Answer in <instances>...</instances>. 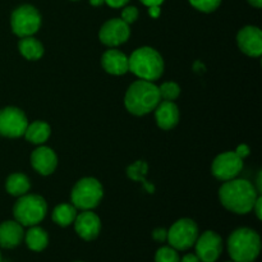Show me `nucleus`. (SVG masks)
I'll return each mask as SVG.
<instances>
[{"instance_id":"4","label":"nucleus","mask_w":262,"mask_h":262,"mask_svg":"<svg viewBox=\"0 0 262 262\" xmlns=\"http://www.w3.org/2000/svg\"><path fill=\"white\" fill-rule=\"evenodd\" d=\"M128 59H129V72H132L140 79L154 82L163 76V56L150 46L136 49Z\"/></svg>"},{"instance_id":"22","label":"nucleus","mask_w":262,"mask_h":262,"mask_svg":"<svg viewBox=\"0 0 262 262\" xmlns=\"http://www.w3.org/2000/svg\"><path fill=\"white\" fill-rule=\"evenodd\" d=\"M5 188H7L8 193L12 194V196L20 197L23 194L28 193V191H30V179L23 173H13L7 178Z\"/></svg>"},{"instance_id":"13","label":"nucleus","mask_w":262,"mask_h":262,"mask_svg":"<svg viewBox=\"0 0 262 262\" xmlns=\"http://www.w3.org/2000/svg\"><path fill=\"white\" fill-rule=\"evenodd\" d=\"M74 230L83 241H94L101 232V220L91 210H83L74 219Z\"/></svg>"},{"instance_id":"14","label":"nucleus","mask_w":262,"mask_h":262,"mask_svg":"<svg viewBox=\"0 0 262 262\" xmlns=\"http://www.w3.org/2000/svg\"><path fill=\"white\" fill-rule=\"evenodd\" d=\"M237 42L241 51L248 56L257 58L262 54V32L256 26H246L238 32Z\"/></svg>"},{"instance_id":"7","label":"nucleus","mask_w":262,"mask_h":262,"mask_svg":"<svg viewBox=\"0 0 262 262\" xmlns=\"http://www.w3.org/2000/svg\"><path fill=\"white\" fill-rule=\"evenodd\" d=\"M10 26L18 37L33 36L41 27V14L33 5L25 4L13 10Z\"/></svg>"},{"instance_id":"18","label":"nucleus","mask_w":262,"mask_h":262,"mask_svg":"<svg viewBox=\"0 0 262 262\" xmlns=\"http://www.w3.org/2000/svg\"><path fill=\"white\" fill-rule=\"evenodd\" d=\"M156 124L164 130H170L178 124L179 109L174 101L163 100L155 107Z\"/></svg>"},{"instance_id":"21","label":"nucleus","mask_w":262,"mask_h":262,"mask_svg":"<svg viewBox=\"0 0 262 262\" xmlns=\"http://www.w3.org/2000/svg\"><path fill=\"white\" fill-rule=\"evenodd\" d=\"M18 49L27 60H38L43 55L42 43L33 36L20 37L19 42H18Z\"/></svg>"},{"instance_id":"11","label":"nucleus","mask_w":262,"mask_h":262,"mask_svg":"<svg viewBox=\"0 0 262 262\" xmlns=\"http://www.w3.org/2000/svg\"><path fill=\"white\" fill-rule=\"evenodd\" d=\"M196 255L201 262H216L223 252V239L217 233L206 230L199 234L196 243Z\"/></svg>"},{"instance_id":"37","label":"nucleus","mask_w":262,"mask_h":262,"mask_svg":"<svg viewBox=\"0 0 262 262\" xmlns=\"http://www.w3.org/2000/svg\"><path fill=\"white\" fill-rule=\"evenodd\" d=\"M0 262H2V252H0Z\"/></svg>"},{"instance_id":"34","label":"nucleus","mask_w":262,"mask_h":262,"mask_svg":"<svg viewBox=\"0 0 262 262\" xmlns=\"http://www.w3.org/2000/svg\"><path fill=\"white\" fill-rule=\"evenodd\" d=\"M140 2L146 7H154V5H161L164 0H140Z\"/></svg>"},{"instance_id":"31","label":"nucleus","mask_w":262,"mask_h":262,"mask_svg":"<svg viewBox=\"0 0 262 262\" xmlns=\"http://www.w3.org/2000/svg\"><path fill=\"white\" fill-rule=\"evenodd\" d=\"M261 206H262V199H261V196H258V197H257V200H256L255 205H253V209H252V210H255L256 216H257V219H260V220L262 219Z\"/></svg>"},{"instance_id":"28","label":"nucleus","mask_w":262,"mask_h":262,"mask_svg":"<svg viewBox=\"0 0 262 262\" xmlns=\"http://www.w3.org/2000/svg\"><path fill=\"white\" fill-rule=\"evenodd\" d=\"M152 237L158 242H164V241H166V237H168V230H165L164 228H158V229L154 230Z\"/></svg>"},{"instance_id":"20","label":"nucleus","mask_w":262,"mask_h":262,"mask_svg":"<svg viewBox=\"0 0 262 262\" xmlns=\"http://www.w3.org/2000/svg\"><path fill=\"white\" fill-rule=\"evenodd\" d=\"M51 133V128L48 123L41 122V120H36L33 123H28L27 129L25 132L26 140L30 141L31 143L35 145H42L49 140Z\"/></svg>"},{"instance_id":"26","label":"nucleus","mask_w":262,"mask_h":262,"mask_svg":"<svg viewBox=\"0 0 262 262\" xmlns=\"http://www.w3.org/2000/svg\"><path fill=\"white\" fill-rule=\"evenodd\" d=\"M193 8L204 13H211L219 8L222 0H188Z\"/></svg>"},{"instance_id":"24","label":"nucleus","mask_w":262,"mask_h":262,"mask_svg":"<svg viewBox=\"0 0 262 262\" xmlns=\"http://www.w3.org/2000/svg\"><path fill=\"white\" fill-rule=\"evenodd\" d=\"M159 92H160L161 100H166V101H174L181 95V87L176 82H164L160 87H159Z\"/></svg>"},{"instance_id":"16","label":"nucleus","mask_w":262,"mask_h":262,"mask_svg":"<svg viewBox=\"0 0 262 262\" xmlns=\"http://www.w3.org/2000/svg\"><path fill=\"white\" fill-rule=\"evenodd\" d=\"M101 66L105 72L113 76H122L129 71V59L117 49H109L102 54Z\"/></svg>"},{"instance_id":"2","label":"nucleus","mask_w":262,"mask_h":262,"mask_svg":"<svg viewBox=\"0 0 262 262\" xmlns=\"http://www.w3.org/2000/svg\"><path fill=\"white\" fill-rule=\"evenodd\" d=\"M161 101L159 87L154 82L138 79L128 87L124 97V105L133 115H146L155 110Z\"/></svg>"},{"instance_id":"33","label":"nucleus","mask_w":262,"mask_h":262,"mask_svg":"<svg viewBox=\"0 0 262 262\" xmlns=\"http://www.w3.org/2000/svg\"><path fill=\"white\" fill-rule=\"evenodd\" d=\"M161 9L160 5H154V7H148V14L151 15L152 18H158L160 15Z\"/></svg>"},{"instance_id":"6","label":"nucleus","mask_w":262,"mask_h":262,"mask_svg":"<svg viewBox=\"0 0 262 262\" xmlns=\"http://www.w3.org/2000/svg\"><path fill=\"white\" fill-rule=\"evenodd\" d=\"M104 197V189L97 179L87 177L79 179L71 193L72 205L79 210H92L97 207Z\"/></svg>"},{"instance_id":"23","label":"nucleus","mask_w":262,"mask_h":262,"mask_svg":"<svg viewBox=\"0 0 262 262\" xmlns=\"http://www.w3.org/2000/svg\"><path fill=\"white\" fill-rule=\"evenodd\" d=\"M77 209L72 204H60L54 209L51 217L55 224L59 227H69L74 223V219L77 216Z\"/></svg>"},{"instance_id":"3","label":"nucleus","mask_w":262,"mask_h":262,"mask_svg":"<svg viewBox=\"0 0 262 262\" xmlns=\"http://www.w3.org/2000/svg\"><path fill=\"white\" fill-rule=\"evenodd\" d=\"M228 253L234 262H255L261 252V238L251 228H238L228 238Z\"/></svg>"},{"instance_id":"39","label":"nucleus","mask_w":262,"mask_h":262,"mask_svg":"<svg viewBox=\"0 0 262 262\" xmlns=\"http://www.w3.org/2000/svg\"><path fill=\"white\" fill-rule=\"evenodd\" d=\"M76 262H83V261H76Z\"/></svg>"},{"instance_id":"17","label":"nucleus","mask_w":262,"mask_h":262,"mask_svg":"<svg viewBox=\"0 0 262 262\" xmlns=\"http://www.w3.org/2000/svg\"><path fill=\"white\" fill-rule=\"evenodd\" d=\"M25 238L23 227L15 220H7L0 224V247L13 250L22 243Z\"/></svg>"},{"instance_id":"8","label":"nucleus","mask_w":262,"mask_h":262,"mask_svg":"<svg viewBox=\"0 0 262 262\" xmlns=\"http://www.w3.org/2000/svg\"><path fill=\"white\" fill-rule=\"evenodd\" d=\"M199 227L192 219H179L168 230L169 246L177 251H187L193 247L199 237Z\"/></svg>"},{"instance_id":"19","label":"nucleus","mask_w":262,"mask_h":262,"mask_svg":"<svg viewBox=\"0 0 262 262\" xmlns=\"http://www.w3.org/2000/svg\"><path fill=\"white\" fill-rule=\"evenodd\" d=\"M25 242L27 247L33 252H41L49 245V234L45 229L38 225L30 227L27 233H25Z\"/></svg>"},{"instance_id":"36","label":"nucleus","mask_w":262,"mask_h":262,"mask_svg":"<svg viewBox=\"0 0 262 262\" xmlns=\"http://www.w3.org/2000/svg\"><path fill=\"white\" fill-rule=\"evenodd\" d=\"M248 3H250L252 7L255 8H261L262 7V0H248Z\"/></svg>"},{"instance_id":"25","label":"nucleus","mask_w":262,"mask_h":262,"mask_svg":"<svg viewBox=\"0 0 262 262\" xmlns=\"http://www.w3.org/2000/svg\"><path fill=\"white\" fill-rule=\"evenodd\" d=\"M155 262H181L178 251L170 246L160 247L155 253Z\"/></svg>"},{"instance_id":"40","label":"nucleus","mask_w":262,"mask_h":262,"mask_svg":"<svg viewBox=\"0 0 262 262\" xmlns=\"http://www.w3.org/2000/svg\"><path fill=\"white\" fill-rule=\"evenodd\" d=\"M73 2H74V0H73Z\"/></svg>"},{"instance_id":"32","label":"nucleus","mask_w":262,"mask_h":262,"mask_svg":"<svg viewBox=\"0 0 262 262\" xmlns=\"http://www.w3.org/2000/svg\"><path fill=\"white\" fill-rule=\"evenodd\" d=\"M181 262H201L196 253H187L181 258Z\"/></svg>"},{"instance_id":"30","label":"nucleus","mask_w":262,"mask_h":262,"mask_svg":"<svg viewBox=\"0 0 262 262\" xmlns=\"http://www.w3.org/2000/svg\"><path fill=\"white\" fill-rule=\"evenodd\" d=\"M129 0H105V4H107L112 8H122L127 5Z\"/></svg>"},{"instance_id":"29","label":"nucleus","mask_w":262,"mask_h":262,"mask_svg":"<svg viewBox=\"0 0 262 262\" xmlns=\"http://www.w3.org/2000/svg\"><path fill=\"white\" fill-rule=\"evenodd\" d=\"M235 154H237L238 156H239L241 159H245L246 156L250 155V148H248L247 145H239L237 147V150L234 151Z\"/></svg>"},{"instance_id":"1","label":"nucleus","mask_w":262,"mask_h":262,"mask_svg":"<svg viewBox=\"0 0 262 262\" xmlns=\"http://www.w3.org/2000/svg\"><path fill=\"white\" fill-rule=\"evenodd\" d=\"M258 197L257 189L247 179H230L219 189V200L223 206L238 215L252 211Z\"/></svg>"},{"instance_id":"9","label":"nucleus","mask_w":262,"mask_h":262,"mask_svg":"<svg viewBox=\"0 0 262 262\" xmlns=\"http://www.w3.org/2000/svg\"><path fill=\"white\" fill-rule=\"evenodd\" d=\"M28 119L25 113L14 106H7L0 110V136L17 138L25 136Z\"/></svg>"},{"instance_id":"10","label":"nucleus","mask_w":262,"mask_h":262,"mask_svg":"<svg viewBox=\"0 0 262 262\" xmlns=\"http://www.w3.org/2000/svg\"><path fill=\"white\" fill-rule=\"evenodd\" d=\"M243 168V159H241L234 151H227L215 158L212 161V176L222 182L234 179Z\"/></svg>"},{"instance_id":"27","label":"nucleus","mask_w":262,"mask_h":262,"mask_svg":"<svg viewBox=\"0 0 262 262\" xmlns=\"http://www.w3.org/2000/svg\"><path fill=\"white\" fill-rule=\"evenodd\" d=\"M138 18V9L133 5H127L124 7V9L122 10V18L120 19L124 20L127 25H130V23L136 22Z\"/></svg>"},{"instance_id":"12","label":"nucleus","mask_w":262,"mask_h":262,"mask_svg":"<svg viewBox=\"0 0 262 262\" xmlns=\"http://www.w3.org/2000/svg\"><path fill=\"white\" fill-rule=\"evenodd\" d=\"M130 36V28L129 25L122 20L120 18H114L102 25L100 28L99 38L104 45L109 46V48H115L129 38Z\"/></svg>"},{"instance_id":"5","label":"nucleus","mask_w":262,"mask_h":262,"mask_svg":"<svg viewBox=\"0 0 262 262\" xmlns=\"http://www.w3.org/2000/svg\"><path fill=\"white\" fill-rule=\"evenodd\" d=\"M48 212V204L45 199L38 194H23L13 207L15 222L22 227H33L42 222Z\"/></svg>"},{"instance_id":"15","label":"nucleus","mask_w":262,"mask_h":262,"mask_svg":"<svg viewBox=\"0 0 262 262\" xmlns=\"http://www.w3.org/2000/svg\"><path fill=\"white\" fill-rule=\"evenodd\" d=\"M32 168L41 176H50L58 166V158L53 148L48 146H40L31 154Z\"/></svg>"},{"instance_id":"38","label":"nucleus","mask_w":262,"mask_h":262,"mask_svg":"<svg viewBox=\"0 0 262 262\" xmlns=\"http://www.w3.org/2000/svg\"><path fill=\"white\" fill-rule=\"evenodd\" d=\"M227 262H234V261H233V260H232V261H227Z\"/></svg>"},{"instance_id":"35","label":"nucleus","mask_w":262,"mask_h":262,"mask_svg":"<svg viewBox=\"0 0 262 262\" xmlns=\"http://www.w3.org/2000/svg\"><path fill=\"white\" fill-rule=\"evenodd\" d=\"M90 4L92 7H101L102 4H105V0H90Z\"/></svg>"}]
</instances>
